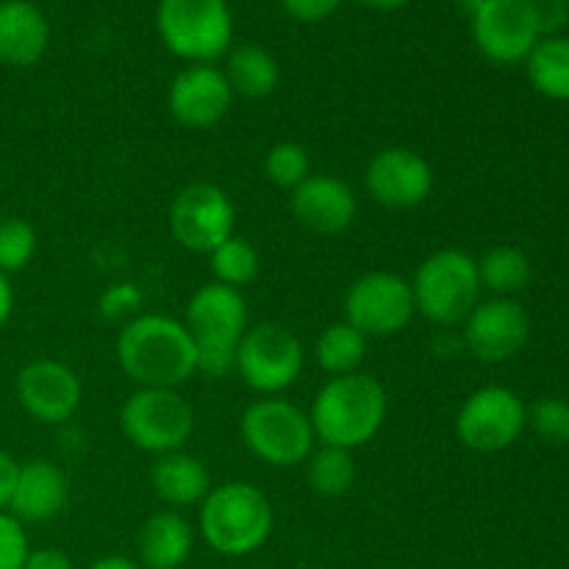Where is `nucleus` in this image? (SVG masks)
<instances>
[{"label": "nucleus", "mask_w": 569, "mask_h": 569, "mask_svg": "<svg viewBox=\"0 0 569 569\" xmlns=\"http://www.w3.org/2000/svg\"><path fill=\"white\" fill-rule=\"evenodd\" d=\"M120 370L142 389H178L198 376V348L181 320L139 315L117 337Z\"/></svg>", "instance_id": "1"}, {"label": "nucleus", "mask_w": 569, "mask_h": 569, "mask_svg": "<svg viewBox=\"0 0 569 569\" xmlns=\"http://www.w3.org/2000/svg\"><path fill=\"white\" fill-rule=\"evenodd\" d=\"M389 400L381 381L367 372L328 378L315 395L309 420L317 445L356 450L378 437L387 422Z\"/></svg>", "instance_id": "2"}, {"label": "nucleus", "mask_w": 569, "mask_h": 569, "mask_svg": "<svg viewBox=\"0 0 569 569\" xmlns=\"http://www.w3.org/2000/svg\"><path fill=\"white\" fill-rule=\"evenodd\" d=\"M248 300L242 289L203 283L187 303V331L198 348V372L206 378H226L237 367L239 339L250 328Z\"/></svg>", "instance_id": "3"}, {"label": "nucleus", "mask_w": 569, "mask_h": 569, "mask_svg": "<svg viewBox=\"0 0 569 569\" xmlns=\"http://www.w3.org/2000/svg\"><path fill=\"white\" fill-rule=\"evenodd\" d=\"M200 533L220 556H250L270 539L272 506L259 487L228 481L200 503Z\"/></svg>", "instance_id": "4"}, {"label": "nucleus", "mask_w": 569, "mask_h": 569, "mask_svg": "<svg viewBox=\"0 0 569 569\" xmlns=\"http://www.w3.org/2000/svg\"><path fill=\"white\" fill-rule=\"evenodd\" d=\"M415 306L433 326H461L481 303L478 259L456 248L437 250L417 267L411 278Z\"/></svg>", "instance_id": "5"}, {"label": "nucleus", "mask_w": 569, "mask_h": 569, "mask_svg": "<svg viewBox=\"0 0 569 569\" xmlns=\"http://www.w3.org/2000/svg\"><path fill=\"white\" fill-rule=\"evenodd\" d=\"M156 28L164 48L189 64H214L233 42L228 0H159Z\"/></svg>", "instance_id": "6"}, {"label": "nucleus", "mask_w": 569, "mask_h": 569, "mask_svg": "<svg viewBox=\"0 0 569 569\" xmlns=\"http://www.w3.org/2000/svg\"><path fill=\"white\" fill-rule=\"evenodd\" d=\"M239 433L250 453L270 467L306 465L317 448L309 415L287 398H259L244 409Z\"/></svg>", "instance_id": "7"}, {"label": "nucleus", "mask_w": 569, "mask_h": 569, "mask_svg": "<svg viewBox=\"0 0 569 569\" xmlns=\"http://www.w3.org/2000/svg\"><path fill=\"white\" fill-rule=\"evenodd\" d=\"M120 431L137 450L164 456L183 450L194 433V411L178 389L139 387L120 409Z\"/></svg>", "instance_id": "8"}, {"label": "nucleus", "mask_w": 569, "mask_h": 569, "mask_svg": "<svg viewBox=\"0 0 569 569\" xmlns=\"http://www.w3.org/2000/svg\"><path fill=\"white\" fill-rule=\"evenodd\" d=\"M306 350L289 328L278 322H259L244 331L237 348V367L244 383L264 398H278L300 378Z\"/></svg>", "instance_id": "9"}, {"label": "nucleus", "mask_w": 569, "mask_h": 569, "mask_svg": "<svg viewBox=\"0 0 569 569\" xmlns=\"http://www.w3.org/2000/svg\"><path fill=\"white\" fill-rule=\"evenodd\" d=\"M417 315L411 281L395 272H367L345 295V322L367 339L395 337Z\"/></svg>", "instance_id": "10"}, {"label": "nucleus", "mask_w": 569, "mask_h": 569, "mask_svg": "<svg viewBox=\"0 0 569 569\" xmlns=\"http://www.w3.org/2000/svg\"><path fill=\"white\" fill-rule=\"evenodd\" d=\"M237 209L217 183H189L170 203V233L181 248L206 253L233 237Z\"/></svg>", "instance_id": "11"}, {"label": "nucleus", "mask_w": 569, "mask_h": 569, "mask_svg": "<svg viewBox=\"0 0 569 569\" xmlns=\"http://www.w3.org/2000/svg\"><path fill=\"white\" fill-rule=\"evenodd\" d=\"M528 426V409L511 389H476L456 417V437L476 453H500L520 439Z\"/></svg>", "instance_id": "12"}, {"label": "nucleus", "mask_w": 569, "mask_h": 569, "mask_svg": "<svg viewBox=\"0 0 569 569\" xmlns=\"http://www.w3.org/2000/svg\"><path fill=\"white\" fill-rule=\"evenodd\" d=\"M17 403L42 426H64L83 403V383L70 365L56 359H33L17 372Z\"/></svg>", "instance_id": "13"}, {"label": "nucleus", "mask_w": 569, "mask_h": 569, "mask_svg": "<svg viewBox=\"0 0 569 569\" xmlns=\"http://www.w3.org/2000/svg\"><path fill=\"white\" fill-rule=\"evenodd\" d=\"M470 22L476 48L495 64H520L542 39L528 0H489Z\"/></svg>", "instance_id": "14"}, {"label": "nucleus", "mask_w": 569, "mask_h": 569, "mask_svg": "<svg viewBox=\"0 0 569 569\" xmlns=\"http://www.w3.org/2000/svg\"><path fill=\"white\" fill-rule=\"evenodd\" d=\"M365 187L383 209H417L433 189V170L417 150L383 148L365 170Z\"/></svg>", "instance_id": "15"}, {"label": "nucleus", "mask_w": 569, "mask_h": 569, "mask_svg": "<svg viewBox=\"0 0 569 569\" xmlns=\"http://www.w3.org/2000/svg\"><path fill=\"white\" fill-rule=\"evenodd\" d=\"M531 333L528 311L515 298L481 300L465 320V345L478 361L500 365L520 353Z\"/></svg>", "instance_id": "16"}, {"label": "nucleus", "mask_w": 569, "mask_h": 569, "mask_svg": "<svg viewBox=\"0 0 569 569\" xmlns=\"http://www.w3.org/2000/svg\"><path fill=\"white\" fill-rule=\"evenodd\" d=\"M233 103V89L217 64H189L172 78L167 89V109L192 131H206L226 120Z\"/></svg>", "instance_id": "17"}, {"label": "nucleus", "mask_w": 569, "mask_h": 569, "mask_svg": "<svg viewBox=\"0 0 569 569\" xmlns=\"http://www.w3.org/2000/svg\"><path fill=\"white\" fill-rule=\"evenodd\" d=\"M292 214L303 228L315 233H342L353 226L359 214V200L353 189L337 176L311 172L300 187L292 189Z\"/></svg>", "instance_id": "18"}, {"label": "nucleus", "mask_w": 569, "mask_h": 569, "mask_svg": "<svg viewBox=\"0 0 569 569\" xmlns=\"http://www.w3.org/2000/svg\"><path fill=\"white\" fill-rule=\"evenodd\" d=\"M70 500V481L64 470L48 459H33L20 465L9 515L22 526H42L56 520Z\"/></svg>", "instance_id": "19"}, {"label": "nucleus", "mask_w": 569, "mask_h": 569, "mask_svg": "<svg viewBox=\"0 0 569 569\" xmlns=\"http://www.w3.org/2000/svg\"><path fill=\"white\" fill-rule=\"evenodd\" d=\"M50 26L31 0H0V64L31 67L48 53Z\"/></svg>", "instance_id": "20"}, {"label": "nucleus", "mask_w": 569, "mask_h": 569, "mask_svg": "<svg viewBox=\"0 0 569 569\" xmlns=\"http://www.w3.org/2000/svg\"><path fill=\"white\" fill-rule=\"evenodd\" d=\"M192 522L176 509L150 515L137 537L139 561L144 569H181L192 556Z\"/></svg>", "instance_id": "21"}, {"label": "nucleus", "mask_w": 569, "mask_h": 569, "mask_svg": "<svg viewBox=\"0 0 569 569\" xmlns=\"http://www.w3.org/2000/svg\"><path fill=\"white\" fill-rule=\"evenodd\" d=\"M150 487L156 498L170 509H187V506L203 503L214 483H211L209 467L198 456L176 450V453L156 456L150 467Z\"/></svg>", "instance_id": "22"}, {"label": "nucleus", "mask_w": 569, "mask_h": 569, "mask_svg": "<svg viewBox=\"0 0 569 569\" xmlns=\"http://www.w3.org/2000/svg\"><path fill=\"white\" fill-rule=\"evenodd\" d=\"M226 78L233 89V98L244 100H264L281 83V67L278 59L267 48L256 42H244L239 48L228 50Z\"/></svg>", "instance_id": "23"}, {"label": "nucleus", "mask_w": 569, "mask_h": 569, "mask_svg": "<svg viewBox=\"0 0 569 569\" xmlns=\"http://www.w3.org/2000/svg\"><path fill=\"white\" fill-rule=\"evenodd\" d=\"M528 81L550 100H569V37H542L526 59Z\"/></svg>", "instance_id": "24"}, {"label": "nucleus", "mask_w": 569, "mask_h": 569, "mask_svg": "<svg viewBox=\"0 0 569 569\" xmlns=\"http://www.w3.org/2000/svg\"><path fill=\"white\" fill-rule=\"evenodd\" d=\"M365 356L367 337L361 331H356V328L345 320L328 326L315 345L317 365H320V370L328 372L331 378L359 372Z\"/></svg>", "instance_id": "25"}, {"label": "nucleus", "mask_w": 569, "mask_h": 569, "mask_svg": "<svg viewBox=\"0 0 569 569\" xmlns=\"http://www.w3.org/2000/svg\"><path fill=\"white\" fill-rule=\"evenodd\" d=\"M478 278H481V287L489 289L495 298H511L531 281V261L520 248L498 244L487 250L483 259H478Z\"/></svg>", "instance_id": "26"}, {"label": "nucleus", "mask_w": 569, "mask_h": 569, "mask_svg": "<svg viewBox=\"0 0 569 569\" xmlns=\"http://www.w3.org/2000/svg\"><path fill=\"white\" fill-rule=\"evenodd\" d=\"M306 470H309V487L320 498H342L356 481L353 450L320 445L306 459Z\"/></svg>", "instance_id": "27"}, {"label": "nucleus", "mask_w": 569, "mask_h": 569, "mask_svg": "<svg viewBox=\"0 0 569 569\" xmlns=\"http://www.w3.org/2000/svg\"><path fill=\"white\" fill-rule=\"evenodd\" d=\"M209 267L214 272V281L222 283V287L242 289L248 283H253L261 272V256L248 239L237 237L233 233L231 239L220 244L217 250L209 253Z\"/></svg>", "instance_id": "28"}, {"label": "nucleus", "mask_w": 569, "mask_h": 569, "mask_svg": "<svg viewBox=\"0 0 569 569\" xmlns=\"http://www.w3.org/2000/svg\"><path fill=\"white\" fill-rule=\"evenodd\" d=\"M39 248L37 228L22 217H3L0 220V272L14 276L26 270Z\"/></svg>", "instance_id": "29"}, {"label": "nucleus", "mask_w": 569, "mask_h": 569, "mask_svg": "<svg viewBox=\"0 0 569 569\" xmlns=\"http://www.w3.org/2000/svg\"><path fill=\"white\" fill-rule=\"evenodd\" d=\"M264 176L270 178V183H276L278 189H289L306 181L311 176V159L309 150L300 142H278L267 150L264 156Z\"/></svg>", "instance_id": "30"}, {"label": "nucleus", "mask_w": 569, "mask_h": 569, "mask_svg": "<svg viewBox=\"0 0 569 569\" xmlns=\"http://www.w3.org/2000/svg\"><path fill=\"white\" fill-rule=\"evenodd\" d=\"M528 426L548 445H569V400L542 398L528 409Z\"/></svg>", "instance_id": "31"}, {"label": "nucleus", "mask_w": 569, "mask_h": 569, "mask_svg": "<svg viewBox=\"0 0 569 569\" xmlns=\"http://www.w3.org/2000/svg\"><path fill=\"white\" fill-rule=\"evenodd\" d=\"M28 553L31 548H28L26 526L9 511H0V569H22Z\"/></svg>", "instance_id": "32"}, {"label": "nucleus", "mask_w": 569, "mask_h": 569, "mask_svg": "<svg viewBox=\"0 0 569 569\" xmlns=\"http://www.w3.org/2000/svg\"><path fill=\"white\" fill-rule=\"evenodd\" d=\"M542 37H559L569 22V0H528Z\"/></svg>", "instance_id": "33"}, {"label": "nucleus", "mask_w": 569, "mask_h": 569, "mask_svg": "<svg viewBox=\"0 0 569 569\" xmlns=\"http://www.w3.org/2000/svg\"><path fill=\"white\" fill-rule=\"evenodd\" d=\"M283 11L298 22H322L342 6V0H281Z\"/></svg>", "instance_id": "34"}, {"label": "nucleus", "mask_w": 569, "mask_h": 569, "mask_svg": "<svg viewBox=\"0 0 569 569\" xmlns=\"http://www.w3.org/2000/svg\"><path fill=\"white\" fill-rule=\"evenodd\" d=\"M137 303H139V295L133 292V287H128V283H117V287H111L109 292L103 295V315L122 317L128 315Z\"/></svg>", "instance_id": "35"}, {"label": "nucleus", "mask_w": 569, "mask_h": 569, "mask_svg": "<svg viewBox=\"0 0 569 569\" xmlns=\"http://www.w3.org/2000/svg\"><path fill=\"white\" fill-rule=\"evenodd\" d=\"M22 569H76V565L59 548H39L28 553Z\"/></svg>", "instance_id": "36"}, {"label": "nucleus", "mask_w": 569, "mask_h": 569, "mask_svg": "<svg viewBox=\"0 0 569 569\" xmlns=\"http://www.w3.org/2000/svg\"><path fill=\"white\" fill-rule=\"evenodd\" d=\"M17 472H20V465L14 461V456L0 450V511H9L11 492H14Z\"/></svg>", "instance_id": "37"}, {"label": "nucleus", "mask_w": 569, "mask_h": 569, "mask_svg": "<svg viewBox=\"0 0 569 569\" xmlns=\"http://www.w3.org/2000/svg\"><path fill=\"white\" fill-rule=\"evenodd\" d=\"M11 311H14V287H11L9 276L0 272V328L11 320Z\"/></svg>", "instance_id": "38"}, {"label": "nucleus", "mask_w": 569, "mask_h": 569, "mask_svg": "<svg viewBox=\"0 0 569 569\" xmlns=\"http://www.w3.org/2000/svg\"><path fill=\"white\" fill-rule=\"evenodd\" d=\"M89 569H144L137 561L126 559V556H106V559H98Z\"/></svg>", "instance_id": "39"}, {"label": "nucleus", "mask_w": 569, "mask_h": 569, "mask_svg": "<svg viewBox=\"0 0 569 569\" xmlns=\"http://www.w3.org/2000/svg\"><path fill=\"white\" fill-rule=\"evenodd\" d=\"M361 6H367V9H376V11H395V9H403V6H409L411 0H359Z\"/></svg>", "instance_id": "40"}, {"label": "nucleus", "mask_w": 569, "mask_h": 569, "mask_svg": "<svg viewBox=\"0 0 569 569\" xmlns=\"http://www.w3.org/2000/svg\"><path fill=\"white\" fill-rule=\"evenodd\" d=\"M456 3H459V9L465 11L467 17H472V14H476V11H481L483 6L489 3V0H456Z\"/></svg>", "instance_id": "41"}]
</instances>
